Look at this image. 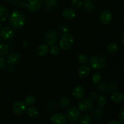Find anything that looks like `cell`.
<instances>
[{
  "instance_id": "cell-2",
  "label": "cell",
  "mask_w": 124,
  "mask_h": 124,
  "mask_svg": "<svg viewBox=\"0 0 124 124\" xmlns=\"http://www.w3.org/2000/svg\"><path fill=\"white\" fill-rule=\"evenodd\" d=\"M106 59L102 55H94L90 58L88 61L89 67L95 70H100L106 65Z\"/></svg>"
},
{
  "instance_id": "cell-17",
  "label": "cell",
  "mask_w": 124,
  "mask_h": 124,
  "mask_svg": "<svg viewBox=\"0 0 124 124\" xmlns=\"http://www.w3.org/2000/svg\"><path fill=\"white\" fill-rule=\"evenodd\" d=\"M62 15L65 19L67 20H72L75 19L76 16V12L73 9L70 8H66L63 10Z\"/></svg>"
},
{
  "instance_id": "cell-15",
  "label": "cell",
  "mask_w": 124,
  "mask_h": 124,
  "mask_svg": "<svg viewBox=\"0 0 124 124\" xmlns=\"http://www.w3.org/2000/svg\"><path fill=\"white\" fill-rule=\"evenodd\" d=\"M111 99L116 104H122L124 102V95L119 92L115 91L111 95Z\"/></svg>"
},
{
  "instance_id": "cell-13",
  "label": "cell",
  "mask_w": 124,
  "mask_h": 124,
  "mask_svg": "<svg viewBox=\"0 0 124 124\" xmlns=\"http://www.w3.org/2000/svg\"><path fill=\"white\" fill-rule=\"evenodd\" d=\"M72 95L77 100H81L85 95L84 88L81 85L76 86L73 90Z\"/></svg>"
},
{
  "instance_id": "cell-5",
  "label": "cell",
  "mask_w": 124,
  "mask_h": 124,
  "mask_svg": "<svg viewBox=\"0 0 124 124\" xmlns=\"http://www.w3.org/2000/svg\"><path fill=\"white\" fill-rule=\"evenodd\" d=\"M93 105V101L90 98H84L82 99H81L79 102L78 107L79 111L82 112H87L92 110Z\"/></svg>"
},
{
  "instance_id": "cell-7",
  "label": "cell",
  "mask_w": 124,
  "mask_h": 124,
  "mask_svg": "<svg viewBox=\"0 0 124 124\" xmlns=\"http://www.w3.org/2000/svg\"><path fill=\"white\" fill-rule=\"evenodd\" d=\"M99 18L102 24L104 25H108L112 21L113 14L110 10H104L100 13Z\"/></svg>"
},
{
  "instance_id": "cell-41",
  "label": "cell",
  "mask_w": 124,
  "mask_h": 124,
  "mask_svg": "<svg viewBox=\"0 0 124 124\" xmlns=\"http://www.w3.org/2000/svg\"><path fill=\"white\" fill-rule=\"evenodd\" d=\"M3 1H10V0H3Z\"/></svg>"
},
{
  "instance_id": "cell-40",
  "label": "cell",
  "mask_w": 124,
  "mask_h": 124,
  "mask_svg": "<svg viewBox=\"0 0 124 124\" xmlns=\"http://www.w3.org/2000/svg\"><path fill=\"white\" fill-rule=\"evenodd\" d=\"M1 28H2V24H1V22H0V29H1Z\"/></svg>"
},
{
  "instance_id": "cell-12",
  "label": "cell",
  "mask_w": 124,
  "mask_h": 124,
  "mask_svg": "<svg viewBox=\"0 0 124 124\" xmlns=\"http://www.w3.org/2000/svg\"><path fill=\"white\" fill-rule=\"evenodd\" d=\"M21 59V56L17 52H13L7 57L6 62L10 65H15L18 64Z\"/></svg>"
},
{
  "instance_id": "cell-4",
  "label": "cell",
  "mask_w": 124,
  "mask_h": 124,
  "mask_svg": "<svg viewBox=\"0 0 124 124\" xmlns=\"http://www.w3.org/2000/svg\"><path fill=\"white\" fill-rule=\"evenodd\" d=\"M27 105L24 102L21 101H16L12 105V111L15 115L18 116L23 115L27 110Z\"/></svg>"
},
{
  "instance_id": "cell-3",
  "label": "cell",
  "mask_w": 124,
  "mask_h": 124,
  "mask_svg": "<svg viewBox=\"0 0 124 124\" xmlns=\"http://www.w3.org/2000/svg\"><path fill=\"white\" fill-rule=\"evenodd\" d=\"M74 43H75V39L73 36L71 34L66 33H64L61 38L59 46V47L63 50H67L73 47Z\"/></svg>"
},
{
  "instance_id": "cell-10",
  "label": "cell",
  "mask_w": 124,
  "mask_h": 124,
  "mask_svg": "<svg viewBox=\"0 0 124 124\" xmlns=\"http://www.w3.org/2000/svg\"><path fill=\"white\" fill-rule=\"evenodd\" d=\"M52 124H67V120L66 116L62 113H55L51 117Z\"/></svg>"
},
{
  "instance_id": "cell-11",
  "label": "cell",
  "mask_w": 124,
  "mask_h": 124,
  "mask_svg": "<svg viewBox=\"0 0 124 124\" xmlns=\"http://www.w3.org/2000/svg\"><path fill=\"white\" fill-rule=\"evenodd\" d=\"M81 116V112L79 110V109L76 108H71L69 109L67 112V117L69 119L70 121H76Z\"/></svg>"
},
{
  "instance_id": "cell-20",
  "label": "cell",
  "mask_w": 124,
  "mask_h": 124,
  "mask_svg": "<svg viewBox=\"0 0 124 124\" xmlns=\"http://www.w3.org/2000/svg\"><path fill=\"white\" fill-rule=\"evenodd\" d=\"M119 49V46L118 44L116 42H111L107 45L106 47V50L107 52L110 54H115L118 52Z\"/></svg>"
},
{
  "instance_id": "cell-19",
  "label": "cell",
  "mask_w": 124,
  "mask_h": 124,
  "mask_svg": "<svg viewBox=\"0 0 124 124\" xmlns=\"http://www.w3.org/2000/svg\"><path fill=\"white\" fill-rule=\"evenodd\" d=\"M82 6L84 10L87 12H92L95 8V4L93 0H85Z\"/></svg>"
},
{
  "instance_id": "cell-35",
  "label": "cell",
  "mask_w": 124,
  "mask_h": 124,
  "mask_svg": "<svg viewBox=\"0 0 124 124\" xmlns=\"http://www.w3.org/2000/svg\"><path fill=\"white\" fill-rule=\"evenodd\" d=\"M6 67V61L3 57L0 56V70H2Z\"/></svg>"
},
{
  "instance_id": "cell-45",
  "label": "cell",
  "mask_w": 124,
  "mask_h": 124,
  "mask_svg": "<svg viewBox=\"0 0 124 124\" xmlns=\"http://www.w3.org/2000/svg\"></svg>"
},
{
  "instance_id": "cell-32",
  "label": "cell",
  "mask_w": 124,
  "mask_h": 124,
  "mask_svg": "<svg viewBox=\"0 0 124 124\" xmlns=\"http://www.w3.org/2000/svg\"><path fill=\"white\" fill-rule=\"evenodd\" d=\"M59 104L62 107H67L70 104V101L67 97L64 96L59 99Z\"/></svg>"
},
{
  "instance_id": "cell-21",
  "label": "cell",
  "mask_w": 124,
  "mask_h": 124,
  "mask_svg": "<svg viewBox=\"0 0 124 124\" xmlns=\"http://www.w3.org/2000/svg\"><path fill=\"white\" fill-rule=\"evenodd\" d=\"M96 89L98 90V92L102 93H107L110 91V88H109V84L105 81L104 82H101L100 83L98 84L96 86Z\"/></svg>"
},
{
  "instance_id": "cell-26",
  "label": "cell",
  "mask_w": 124,
  "mask_h": 124,
  "mask_svg": "<svg viewBox=\"0 0 124 124\" xmlns=\"http://www.w3.org/2000/svg\"><path fill=\"white\" fill-rule=\"evenodd\" d=\"M79 124H92V118L88 115H82L79 117Z\"/></svg>"
},
{
  "instance_id": "cell-34",
  "label": "cell",
  "mask_w": 124,
  "mask_h": 124,
  "mask_svg": "<svg viewBox=\"0 0 124 124\" xmlns=\"http://www.w3.org/2000/svg\"><path fill=\"white\" fill-rule=\"evenodd\" d=\"M118 118L121 123L124 124V107L122 108L119 112Z\"/></svg>"
},
{
  "instance_id": "cell-31",
  "label": "cell",
  "mask_w": 124,
  "mask_h": 124,
  "mask_svg": "<svg viewBox=\"0 0 124 124\" xmlns=\"http://www.w3.org/2000/svg\"><path fill=\"white\" fill-rule=\"evenodd\" d=\"M83 5L82 0H72L71 2V6L74 8H79Z\"/></svg>"
},
{
  "instance_id": "cell-42",
  "label": "cell",
  "mask_w": 124,
  "mask_h": 124,
  "mask_svg": "<svg viewBox=\"0 0 124 124\" xmlns=\"http://www.w3.org/2000/svg\"><path fill=\"white\" fill-rule=\"evenodd\" d=\"M123 23H124V21H123Z\"/></svg>"
},
{
  "instance_id": "cell-1",
  "label": "cell",
  "mask_w": 124,
  "mask_h": 124,
  "mask_svg": "<svg viewBox=\"0 0 124 124\" xmlns=\"http://www.w3.org/2000/svg\"><path fill=\"white\" fill-rule=\"evenodd\" d=\"M9 23L14 29H20L25 25V18L24 15L18 10H14L9 15Z\"/></svg>"
},
{
  "instance_id": "cell-8",
  "label": "cell",
  "mask_w": 124,
  "mask_h": 124,
  "mask_svg": "<svg viewBox=\"0 0 124 124\" xmlns=\"http://www.w3.org/2000/svg\"><path fill=\"white\" fill-rule=\"evenodd\" d=\"M14 36V31L11 27L5 26L0 30V38L4 40H9Z\"/></svg>"
},
{
  "instance_id": "cell-16",
  "label": "cell",
  "mask_w": 124,
  "mask_h": 124,
  "mask_svg": "<svg viewBox=\"0 0 124 124\" xmlns=\"http://www.w3.org/2000/svg\"><path fill=\"white\" fill-rule=\"evenodd\" d=\"M50 51V48L46 44H40L39 46H38L36 48V52L37 54L39 56H46L47 55Z\"/></svg>"
},
{
  "instance_id": "cell-14",
  "label": "cell",
  "mask_w": 124,
  "mask_h": 124,
  "mask_svg": "<svg viewBox=\"0 0 124 124\" xmlns=\"http://www.w3.org/2000/svg\"><path fill=\"white\" fill-rule=\"evenodd\" d=\"M79 76L81 78H86L90 73V67L85 64H82L79 67L78 70Z\"/></svg>"
},
{
  "instance_id": "cell-6",
  "label": "cell",
  "mask_w": 124,
  "mask_h": 124,
  "mask_svg": "<svg viewBox=\"0 0 124 124\" xmlns=\"http://www.w3.org/2000/svg\"><path fill=\"white\" fill-rule=\"evenodd\" d=\"M58 39V34L55 30H51L47 31L44 36V40L47 44L52 46L56 43Z\"/></svg>"
},
{
  "instance_id": "cell-27",
  "label": "cell",
  "mask_w": 124,
  "mask_h": 124,
  "mask_svg": "<svg viewBox=\"0 0 124 124\" xmlns=\"http://www.w3.org/2000/svg\"><path fill=\"white\" fill-rule=\"evenodd\" d=\"M35 101H36V97L33 94H29V95L27 96L24 99V102L26 104L27 106L32 105L35 102Z\"/></svg>"
},
{
  "instance_id": "cell-24",
  "label": "cell",
  "mask_w": 124,
  "mask_h": 124,
  "mask_svg": "<svg viewBox=\"0 0 124 124\" xmlns=\"http://www.w3.org/2000/svg\"><path fill=\"white\" fill-rule=\"evenodd\" d=\"M107 102V97L104 94H100L96 98V102L98 105L101 107H103L105 106Z\"/></svg>"
},
{
  "instance_id": "cell-25",
  "label": "cell",
  "mask_w": 124,
  "mask_h": 124,
  "mask_svg": "<svg viewBox=\"0 0 124 124\" xmlns=\"http://www.w3.org/2000/svg\"><path fill=\"white\" fill-rule=\"evenodd\" d=\"M9 52V47L6 44H0V56L4 57L8 54Z\"/></svg>"
},
{
  "instance_id": "cell-39",
  "label": "cell",
  "mask_w": 124,
  "mask_h": 124,
  "mask_svg": "<svg viewBox=\"0 0 124 124\" xmlns=\"http://www.w3.org/2000/svg\"><path fill=\"white\" fill-rule=\"evenodd\" d=\"M78 124L77 122H75V121H74V122H71V123H70V124Z\"/></svg>"
},
{
  "instance_id": "cell-33",
  "label": "cell",
  "mask_w": 124,
  "mask_h": 124,
  "mask_svg": "<svg viewBox=\"0 0 124 124\" xmlns=\"http://www.w3.org/2000/svg\"><path fill=\"white\" fill-rule=\"evenodd\" d=\"M108 84L110 90L113 91V92H115V91L117 90V88H118V85H117V84L116 83V82H115V81H110V82Z\"/></svg>"
},
{
  "instance_id": "cell-23",
  "label": "cell",
  "mask_w": 124,
  "mask_h": 124,
  "mask_svg": "<svg viewBox=\"0 0 124 124\" xmlns=\"http://www.w3.org/2000/svg\"><path fill=\"white\" fill-rule=\"evenodd\" d=\"M57 2V0H44L43 6L46 10H50L56 7Z\"/></svg>"
},
{
  "instance_id": "cell-22",
  "label": "cell",
  "mask_w": 124,
  "mask_h": 124,
  "mask_svg": "<svg viewBox=\"0 0 124 124\" xmlns=\"http://www.w3.org/2000/svg\"><path fill=\"white\" fill-rule=\"evenodd\" d=\"M9 17V11L7 7L0 6V21H5Z\"/></svg>"
},
{
  "instance_id": "cell-9",
  "label": "cell",
  "mask_w": 124,
  "mask_h": 124,
  "mask_svg": "<svg viewBox=\"0 0 124 124\" xmlns=\"http://www.w3.org/2000/svg\"><path fill=\"white\" fill-rule=\"evenodd\" d=\"M42 6L41 0H29L27 2L26 6L30 12H35L39 10Z\"/></svg>"
},
{
  "instance_id": "cell-37",
  "label": "cell",
  "mask_w": 124,
  "mask_h": 124,
  "mask_svg": "<svg viewBox=\"0 0 124 124\" xmlns=\"http://www.w3.org/2000/svg\"><path fill=\"white\" fill-rule=\"evenodd\" d=\"M107 124H122L120 121H116V120H112V121H109Z\"/></svg>"
},
{
  "instance_id": "cell-36",
  "label": "cell",
  "mask_w": 124,
  "mask_h": 124,
  "mask_svg": "<svg viewBox=\"0 0 124 124\" xmlns=\"http://www.w3.org/2000/svg\"><path fill=\"white\" fill-rule=\"evenodd\" d=\"M97 97H98V93H97L96 92H93L92 93H91L89 96V98L92 101L95 100V99L97 98Z\"/></svg>"
},
{
  "instance_id": "cell-43",
  "label": "cell",
  "mask_w": 124,
  "mask_h": 124,
  "mask_svg": "<svg viewBox=\"0 0 124 124\" xmlns=\"http://www.w3.org/2000/svg\"><path fill=\"white\" fill-rule=\"evenodd\" d=\"M0 42H1V38H0Z\"/></svg>"
},
{
  "instance_id": "cell-18",
  "label": "cell",
  "mask_w": 124,
  "mask_h": 124,
  "mask_svg": "<svg viewBox=\"0 0 124 124\" xmlns=\"http://www.w3.org/2000/svg\"><path fill=\"white\" fill-rule=\"evenodd\" d=\"M27 114L28 116L31 119H36L39 116V111L37 107L30 105L27 108Z\"/></svg>"
},
{
  "instance_id": "cell-44",
  "label": "cell",
  "mask_w": 124,
  "mask_h": 124,
  "mask_svg": "<svg viewBox=\"0 0 124 124\" xmlns=\"http://www.w3.org/2000/svg\"></svg>"
},
{
  "instance_id": "cell-29",
  "label": "cell",
  "mask_w": 124,
  "mask_h": 124,
  "mask_svg": "<svg viewBox=\"0 0 124 124\" xmlns=\"http://www.w3.org/2000/svg\"><path fill=\"white\" fill-rule=\"evenodd\" d=\"M52 46L50 48L51 54H53V55H54V56L59 55V53H60V52H61L60 48H59V47L56 44L52 45V46Z\"/></svg>"
},
{
  "instance_id": "cell-38",
  "label": "cell",
  "mask_w": 124,
  "mask_h": 124,
  "mask_svg": "<svg viewBox=\"0 0 124 124\" xmlns=\"http://www.w3.org/2000/svg\"><path fill=\"white\" fill-rule=\"evenodd\" d=\"M121 42H122V43L123 44V45L124 46V32H123L122 34H121Z\"/></svg>"
},
{
  "instance_id": "cell-30",
  "label": "cell",
  "mask_w": 124,
  "mask_h": 124,
  "mask_svg": "<svg viewBox=\"0 0 124 124\" xmlns=\"http://www.w3.org/2000/svg\"><path fill=\"white\" fill-rule=\"evenodd\" d=\"M102 80V76L99 73H96L92 76V81L95 84H98L100 83Z\"/></svg>"
},
{
  "instance_id": "cell-28",
  "label": "cell",
  "mask_w": 124,
  "mask_h": 124,
  "mask_svg": "<svg viewBox=\"0 0 124 124\" xmlns=\"http://www.w3.org/2000/svg\"><path fill=\"white\" fill-rule=\"evenodd\" d=\"M76 60L79 64H85L88 61V58H87V56L85 54L80 53L76 57Z\"/></svg>"
}]
</instances>
